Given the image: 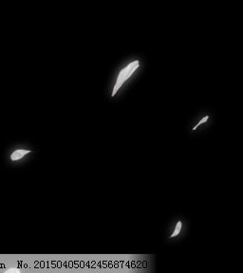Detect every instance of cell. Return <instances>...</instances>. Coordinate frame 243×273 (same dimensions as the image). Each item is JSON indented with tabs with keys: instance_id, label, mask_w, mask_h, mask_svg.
<instances>
[{
	"instance_id": "1",
	"label": "cell",
	"mask_w": 243,
	"mask_h": 273,
	"mask_svg": "<svg viewBox=\"0 0 243 273\" xmlns=\"http://www.w3.org/2000/svg\"><path fill=\"white\" fill-rule=\"evenodd\" d=\"M139 68H140V61L135 60V61L129 63L126 67L120 71V72L118 73L117 79H116L114 88H113L112 93H111L112 97H114L117 94L120 88L123 87V85L135 73V71Z\"/></svg>"
},
{
	"instance_id": "2",
	"label": "cell",
	"mask_w": 243,
	"mask_h": 273,
	"mask_svg": "<svg viewBox=\"0 0 243 273\" xmlns=\"http://www.w3.org/2000/svg\"><path fill=\"white\" fill-rule=\"evenodd\" d=\"M30 153H32V151H30V150H15V151L12 153V155H11V159H12L13 161H18V160L23 159L26 155L30 154Z\"/></svg>"
},
{
	"instance_id": "3",
	"label": "cell",
	"mask_w": 243,
	"mask_h": 273,
	"mask_svg": "<svg viewBox=\"0 0 243 273\" xmlns=\"http://www.w3.org/2000/svg\"><path fill=\"white\" fill-rule=\"evenodd\" d=\"M181 229H182V222L179 220L177 222V224H176V227H175L174 231L172 232L170 238H174L176 237V236H178V235L180 234V231H181Z\"/></svg>"
},
{
	"instance_id": "4",
	"label": "cell",
	"mask_w": 243,
	"mask_h": 273,
	"mask_svg": "<svg viewBox=\"0 0 243 273\" xmlns=\"http://www.w3.org/2000/svg\"><path fill=\"white\" fill-rule=\"evenodd\" d=\"M208 120H209V116H205V117H203L199 122H198V124H196L194 127H193V131H196L197 129H198V127H199L201 124H204L205 123H207Z\"/></svg>"
},
{
	"instance_id": "5",
	"label": "cell",
	"mask_w": 243,
	"mask_h": 273,
	"mask_svg": "<svg viewBox=\"0 0 243 273\" xmlns=\"http://www.w3.org/2000/svg\"><path fill=\"white\" fill-rule=\"evenodd\" d=\"M7 273H19L20 272V269L18 268H16V267H12V268H9L6 270Z\"/></svg>"
}]
</instances>
